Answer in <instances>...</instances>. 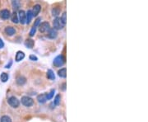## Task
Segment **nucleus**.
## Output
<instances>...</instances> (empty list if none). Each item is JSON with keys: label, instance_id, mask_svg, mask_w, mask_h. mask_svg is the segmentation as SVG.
Segmentation results:
<instances>
[{"label": "nucleus", "instance_id": "26", "mask_svg": "<svg viewBox=\"0 0 148 122\" xmlns=\"http://www.w3.org/2000/svg\"><path fill=\"white\" fill-rule=\"evenodd\" d=\"M35 32H36V27H32L31 30H30V36H33V35L35 34Z\"/></svg>", "mask_w": 148, "mask_h": 122}, {"label": "nucleus", "instance_id": "14", "mask_svg": "<svg viewBox=\"0 0 148 122\" xmlns=\"http://www.w3.org/2000/svg\"><path fill=\"white\" fill-rule=\"evenodd\" d=\"M58 74L60 78H65L67 77V69L66 68H63L61 69L59 72H58Z\"/></svg>", "mask_w": 148, "mask_h": 122}, {"label": "nucleus", "instance_id": "10", "mask_svg": "<svg viewBox=\"0 0 148 122\" xmlns=\"http://www.w3.org/2000/svg\"><path fill=\"white\" fill-rule=\"evenodd\" d=\"M5 32L8 35H13L16 33V30L12 27H7L5 28Z\"/></svg>", "mask_w": 148, "mask_h": 122}, {"label": "nucleus", "instance_id": "25", "mask_svg": "<svg viewBox=\"0 0 148 122\" xmlns=\"http://www.w3.org/2000/svg\"><path fill=\"white\" fill-rule=\"evenodd\" d=\"M40 20H41V18L40 17H38L37 18V19L35 20V22L34 23V25H33V27H37L39 25H40Z\"/></svg>", "mask_w": 148, "mask_h": 122}, {"label": "nucleus", "instance_id": "2", "mask_svg": "<svg viewBox=\"0 0 148 122\" xmlns=\"http://www.w3.org/2000/svg\"><path fill=\"white\" fill-rule=\"evenodd\" d=\"M22 103L23 106H27V107H30V106H33L34 101H33L32 98H30V97L24 96L22 97Z\"/></svg>", "mask_w": 148, "mask_h": 122}, {"label": "nucleus", "instance_id": "27", "mask_svg": "<svg viewBox=\"0 0 148 122\" xmlns=\"http://www.w3.org/2000/svg\"><path fill=\"white\" fill-rule=\"evenodd\" d=\"M12 6H13V8L15 10H17L19 7V4H18V2L17 1H12Z\"/></svg>", "mask_w": 148, "mask_h": 122}, {"label": "nucleus", "instance_id": "19", "mask_svg": "<svg viewBox=\"0 0 148 122\" xmlns=\"http://www.w3.org/2000/svg\"><path fill=\"white\" fill-rule=\"evenodd\" d=\"M0 79H1V81L5 83L8 80V74H6V73H2V74L0 75Z\"/></svg>", "mask_w": 148, "mask_h": 122}, {"label": "nucleus", "instance_id": "1", "mask_svg": "<svg viewBox=\"0 0 148 122\" xmlns=\"http://www.w3.org/2000/svg\"><path fill=\"white\" fill-rule=\"evenodd\" d=\"M65 64V58L64 55H58L54 59V65L55 67H61Z\"/></svg>", "mask_w": 148, "mask_h": 122}, {"label": "nucleus", "instance_id": "8", "mask_svg": "<svg viewBox=\"0 0 148 122\" xmlns=\"http://www.w3.org/2000/svg\"><path fill=\"white\" fill-rule=\"evenodd\" d=\"M0 17L3 19H8L10 17V11L8 9H3L0 13Z\"/></svg>", "mask_w": 148, "mask_h": 122}, {"label": "nucleus", "instance_id": "7", "mask_svg": "<svg viewBox=\"0 0 148 122\" xmlns=\"http://www.w3.org/2000/svg\"><path fill=\"white\" fill-rule=\"evenodd\" d=\"M48 37L49 38H50V39H54V38H56L57 37V35H58V32H57V30L54 29V28H50L49 30V32H48Z\"/></svg>", "mask_w": 148, "mask_h": 122}, {"label": "nucleus", "instance_id": "12", "mask_svg": "<svg viewBox=\"0 0 148 122\" xmlns=\"http://www.w3.org/2000/svg\"><path fill=\"white\" fill-rule=\"evenodd\" d=\"M24 58H25V54H24V52H22V51H17V54H16V58H15V59H16L17 62H19V61L22 60Z\"/></svg>", "mask_w": 148, "mask_h": 122}, {"label": "nucleus", "instance_id": "31", "mask_svg": "<svg viewBox=\"0 0 148 122\" xmlns=\"http://www.w3.org/2000/svg\"><path fill=\"white\" fill-rule=\"evenodd\" d=\"M66 89V83H63V90H65Z\"/></svg>", "mask_w": 148, "mask_h": 122}, {"label": "nucleus", "instance_id": "5", "mask_svg": "<svg viewBox=\"0 0 148 122\" xmlns=\"http://www.w3.org/2000/svg\"><path fill=\"white\" fill-rule=\"evenodd\" d=\"M8 104L12 107H13V108H17V107L19 106V105H20L19 101H18L17 98V97H15V96H11L10 98H8Z\"/></svg>", "mask_w": 148, "mask_h": 122}, {"label": "nucleus", "instance_id": "4", "mask_svg": "<svg viewBox=\"0 0 148 122\" xmlns=\"http://www.w3.org/2000/svg\"><path fill=\"white\" fill-rule=\"evenodd\" d=\"M53 25H54V29H55V30H60V29H62L64 27V24H63V22H62V21H61V19L59 17H56V18H54V22H53Z\"/></svg>", "mask_w": 148, "mask_h": 122}, {"label": "nucleus", "instance_id": "6", "mask_svg": "<svg viewBox=\"0 0 148 122\" xmlns=\"http://www.w3.org/2000/svg\"><path fill=\"white\" fill-rule=\"evenodd\" d=\"M18 20L22 24L27 23V14L23 10L19 11V18H18Z\"/></svg>", "mask_w": 148, "mask_h": 122}, {"label": "nucleus", "instance_id": "11", "mask_svg": "<svg viewBox=\"0 0 148 122\" xmlns=\"http://www.w3.org/2000/svg\"><path fill=\"white\" fill-rule=\"evenodd\" d=\"M40 10H41L40 5H39V4L35 5L34 8H33V10L31 11V12H32V14H33V17H36L37 15H38L39 13L40 12Z\"/></svg>", "mask_w": 148, "mask_h": 122}, {"label": "nucleus", "instance_id": "23", "mask_svg": "<svg viewBox=\"0 0 148 122\" xmlns=\"http://www.w3.org/2000/svg\"><path fill=\"white\" fill-rule=\"evenodd\" d=\"M54 93H55V90H54V89H52V90L50 91V93H47V99H48V100L52 99V97L54 96Z\"/></svg>", "mask_w": 148, "mask_h": 122}, {"label": "nucleus", "instance_id": "17", "mask_svg": "<svg viewBox=\"0 0 148 122\" xmlns=\"http://www.w3.org/2000/svg\"><path fill=\"white\" fill-rule=\"evenodd\" d=\"M26 82H27V79H26V78H24L23 76H19V77H17V83L18 85H23Z\"/></svg>", "mask_w": 148, "mask_h": 122}, {"label": "nucleus", "instance_id": "16", "mask_svg": "<svg viewBox=\"0 0 148 122\" xmlns=\"http://www.w3.org/2000/svg\"><path fill=\"white\" fill-rule=\"evenodd\" d=\"M47 78L49 79H50V80H54L55 79V75H54V73L53 72L52 69H49L47 71V74H46Z\"/></svg>", "mask_w": 148, "mask_h": 122}, {"label": "nucleus", "instance_id": "20", "mask_svg": "<svg viewBox=\"0 0 148 122\" xmlns=\"http://www.w3.org/2000/svg\"><path fill=\"white\" fill-rule=\"evenodd\" d=\"M61 101V96L59 94H58L56 96H55V98H54V104L55 106H59V103Z\"/></svg>", "mask_w": 148, "mask_h": 122}, {"label": "nucleus", "instance_id": "18", "mask_svg": "<svg viewBox=\"0 0 148 122\" xmlns=\"http://www.w3.org/2000/svg\"><path fill=\"white\" fill-rule=\"evenodd\" d=\"M11 19H12V22L13 23H18V22H19L18 17H17V14L16 12H13L12 14L11 15Z\"/></svg>", "mask_w": 148, "mask_h": 122}, {"label": "nucleus", "instance_id": "29", "mask_svg": "<svg viewBox=\"0 0 148 122\" xmlns=\"http://www.w3.org/2000/svg\"><path fill=\"white\" fill-rule=\"evenodd\" d=\"M3 46H4V43H3V41L0 39V49H2V48H3Z\"/></svg>", "mask_w": 148, "mask_h": 122}, {"label": "nucleus", "instance_id": "22", "mask_svg": "<svg viewBox=\"0 0 148 122\" xmlns=\"http://www.w3.org/2000/svg\"><path fill=\"white\" fill-rule=\"evenodd\" d=\"M52 13H53V16H54V17H57V16H59V14L60 13V9H59V8H53Z\"/></svg>", "mask_w": 148, "mask_h": 122}, {"label": "nucleus", "instance_id": "3", "mask_svg": "<svg viewBox=\"0 0 148 122\" xmlns=\"http://www.w3.org/2000/svg\"><path fill=\"white\" fill-rule=\"evenodd\" d=\"M49 29H50V26H49V23L47 22H44L39 25V30L41 33L48 32Z\"/></svg>", "mask_w": 148, "mask_h": 122}, {"label": "nucleus", "instance_id": "9", "mask_svg": "<svg viewBox=\"0 0 148 122\" xmlns=\"http://www.w3.org/2000/svg\"><path fill=\"white\" fill-rule=\"evenodd\" d=\"M37 100H38V101H39L40 103H41V104H43V103L46 102V101L48 100V99H47V93H44V94L39 95L38 96H37Z\"/></svg>", "mask_w": 148, "mask_h": 122}, {"label": "nucleus", "instance_id": "28", "mask_svg": "<svg viewBox=\"0 0 148 122\" xmlns=\"http://www.w3.org/2000/svg\"><path fill=\"white\" fill-rule=\"evenodd\" d=\"M29 59H30V60H32V61H37V60H38V58H37L35 55H34V54H30V57H29Z\"/></svg>", "mask_w": 148, "mask_h": 122}, {"label": "nucleus", "instance_id": "15", "mask_svg": "<svg viewBox=\"0 0 148 122\" xmlns=\"http://www.w3.org/2000/svg\"><path fill=\"white\" fill-rule=\"evenodd\" d=\"M26 14H27V23L29 24V23H30V22H31L32 18H33V14H32L31 10H28Z\"/></svg>", "mask_w": 148, "mask_h": 122}, {"label": "nucleus", "instance_id": "24", "mask_svg": "<svg viewBox=\"0 0 148 122\" xmlns=\"http://www.w3.org/2000/svg\"><path fill=\"white\" fill-rule=\"evenodd\" d=\"M66 14H67V13H66V12H64V13H63V15H62L61 18H60L64 25H66V22H67V19H66Z\"/></svg>", "mask_w": 148, "mask_h": 122}, {"label": "nucleus", "instance_id": "21", "mask_svg": "<svg viewBox=\"0 0 148 122\" xmlns=\"http://www.w3.org/2000/svg\"><path fill=\"white\" fill-rule=\"evenodd\" d=\"M0 122H12V120L9 116H8V115H3V116L1 117Z\"/></svg>", "mask_w": 148, "mask_h": 122}, {"label": "nucleus", "instance_id": "30", "mask_svg": "<svg viewBox=\"0 0 148 122\" xmlns=\"http://www.w3.org/2000/svg\"><path fill=\"white\" fill-rule=\"evenodd\" d=\"M12 61H10V64H8V65H6V68H7V69L10 68V66L12 65Z\"/></svg>", "mask_w": 148, "mask_h": 122}, {"label": "nucleus", "instance_id": "13", "mask_svg": "<svg viewBox=\"0 0 148 122\" xmlns=\"http://www.w3.org/2000/svg\"><path fill=\"white\" fill-rule=\"evenodd\" d=\"M25 45L29 49H31L35 45V41L32 39H27L25 41Z\"/></svg>", "mask_w": 148, "mask_h": 122}]
</instances>
